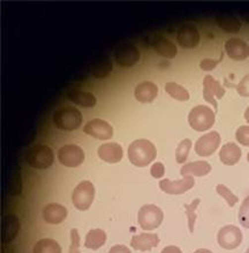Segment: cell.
<instances>
[{
	"label": "cell",
	"mask_w": 249,
	"mask_h": 253,
	"mask_svg": "<svg viewBox=\"0 0 249 253\" xmlns=\"http://www.w3.org/2000/svg\"><path fill=\"white\" fill-rule=\"evenodd\" d=\"M158 244H159L158 235L149 234V233L135 235V236H133L131 241L132 248L142 252L151 250L152 248H156Z\"/></svg>",
	"instance_id": "obj_18"
},
{
	"label": "cell",
	"mask_w": 249,
	"mask_h": 253,
	"mask_svg": "<svg viewBox=\"0 0 249 253\" xmlns=\"http://www.w3.org/2000/svg\"><path fill=\"white\" fill-rule=\"evenodd\" d=\"M194 253H212L210 250H206V249H199Z\"/></svg>",
	"instance_id": "obj_41"
},
{
	"label": "cell",
	"mask_w": 249,
	"mask_h": 253,
	"mask_svg": "<svg viewBox=\"0 0 249 253\" xmlns=\"http://www.w3.org/2000/svg\"><path fill=\"white\" fill-rule=\"evenodd\" d=\"M162 253H182L180 249L177 247H173V245H170V247H166L163 249Z\"/></svg>",
	"instance_id": "obj_40"
},
{
	"label": "cell",
	"mask_w": 249,
	"mask_h": 253,
	"mask_svg": "<svg viewBox=\"0 0 249 253\" xmlns=\"http://www.w3.org/2000/svg\"><path fill=\"white\" fill-rule=\"evenodd\" d=\"M67 98L73 103L82 107H94L96 105V97L93 93L86 92V91L80 90H69L67 92Z\"/></svg>",
	"instance_id": "obj_23"
},
{
	"label": "cell",
	"mask_w": 249,
	"mask_h": 253,
	"mask_svg": "<svg viewBox=\"0 0 249 253\" xmlns=\"http://www.w3.org/2000/svg\"><path fill=\"white\" fill-rule=\"evenodd\" d=\"M163 211L153 204L143 205L138 213V222L143 230L156 229L163 222Z\"/></svg>",
	"instance_id": "obj_5"
},
{
	"label": "cell",
	"mask_w": 249,
	"mask_h": 253,
	"mask_svg": "<svg viewBox=\"0 0 249 253\" xmlns=\"http://www.w3.org/2000/svg\"><path fill=\"white\" fill-rule=\"evenodd\" d=\"M95 198V187L89 181H82L72 193V203L76 210L87 211Z\"/></svg>",
	"instance_id": "obj_6"
},
{
	"label": "cell",
	"mask_w": 249,
	"mask_h": 253,
	"mask_svg": "<svg viewBox=\"0 0 249 253\" xmlns=\"http://www.w3.org/2000/svg\"><path fill=\"white\" fill-rule=\"evenodd\" d=\"M222 60H223V53L219 57V59H217V60H212V59H204V60L199 62V67H201L202 70H211L215 68V67Z\"/></svg>",
	"instance_id": "obj_38"
},
{
	"label": "cell",
	"mask_w": 249,
	"mask_h": 253,
	"mask_svg": "<svg viewBox=\"0 0 249 253\" xmlns=\"http://www.w3.org/2000/svg\"><path fill=\"white\" fill-rule=\"evenodd\" d=\"M218 244L226 250H234L243 242V233L236 226H225L218 231L217 235Z\"/></svg>",
	"instance_id": "obj_8"
},
{
	"label": "cell",
	"mask_w": 249,
	"mask_h": 253,
	"mask_svg": "<svg viewBox=\"0 0 249 253\" xmlns=\"http://www.w3.org/2000/svg\"><path fill=\"white\" fill-rule=\"evenodd\" d=\"M237 92L243 97H249V74L245 76L237 85Z\"/></svg>",
	"instance_id": "obj_36"
},
{
	"label": "cell",
	"mask_w": 249,
	"mask_h": 253,
	"mask_svg": "<svg viewBox=\"0 0 249 253\" xmlns=\"http://www.w3.org/2000/svg\"><path fill=\"white\" fill-rule=\"evenodd\" d=\"M26 160L28 165L35 169H47L53 164L54 154L48 145L36 144L28 149Z\"/></svg>",
	"instance_id": "obj_2"
},
{
	"label": "cell",
	"mask_w": 249,
	"mask_h": 253,
	"mask_svg": "<svg viewBox=\"0 0 249 253\" xmlns=\"http://www.w3.org/2000/svg\"><path fill=\"white\" fill-rule=\"evenodd\" d=\"M239 222L243 227L249 228V196L244 199L240 206Z\"/></svg>",
	"instance_id": "obj_33"
},
{
	"label": "cell",
	"mask_w": 249,
	"mask_h": 253,
	"mask_svg": "<svg viewBox=\"0 0 249 253\" xmlns=\"http://www.w3.org/2000/svg\"><path fill=\"white\" fill-rule=\"evenodd\" d=\"M69 253H81L80 252V235L78 229L71 230V247Z\"/></svg>",
	"instance_id": "obj_35"
},
{
	"label": "cell",
	"mask_w": 249,
	"mask_h": 253,
	"mask_svg": "<svg viewBox=\"0 0 249 253\" xmlns=\"http://www.w3.org/2000/svg\"><path fill=\"white\" fill-rule=\"evenodd\" d=\"M195 185V180L193 176H184L181 180L172 181L170 178H164L159 182V188L163 192L168 195H181L187 192Z\"/></svg>",
	"instance_id": "obj_11"
},
{
	"label": "cell",
	"mask_w": 249,
	"mask_h": 253,
	"mask_svg": "<svg viewBox=\"0 0 249 253\" xmlns=\"http://www.w3.org/2000/svg\"><path fill=\"white\" fill-rule=\"evenodd\" d=\"M220 135L217 131H210L199 137L195 143V152L199 157H209L219 147Z\"/></svg>",
	"instance_id": "obj_10"
},
{
	"label": "cell",
	"mask_w": 249,
	"mask_h": 253,
	"mask_svg": "<svg viewBox=\"0 0 249 253\" xmlns=\"http://www.w3.org/2000/svg\"><path fill=\"white\" fill-rule=\"evenodd\" d=\"M201 203V199L196 198L193 200L191 204H186L184 206L186 215L188 217V227H189V231L193 233L194 231V227H195V222H196V210Z\"/></svg>",
	"instance_id": "obj_30"
},
{
	"label": "cell",
	"mask_w": 249,
	"mask_h": 253,
	"mask_svg": "<svg viewBox=\"0 0 249 253\" xmlns=\"http://www.w3.org/2000/svg\"><path fill=\"white\" fill-rule=\"evenodd\" d=\"M53 124L60 130H76L82 125V114L75 107H61L54 112Z\"/></svg>",
	"instance_id": "obj_3"
},
{
	"label": "cell",
	"mask_w": 249,
	"mask_h": 253,
	"mask_svg": "<svg viewBox=\"0 0 249 253\" xmlns=\"http://www.w3.org/2000/svg\"><path fill=\"white\" fill-rule=\"evenodd\" d=\"M225 51L233 60H245L249 57V45L240 38H231L226 42Z\"/></svg>",
	"instance_id": "obj_16"
},
{
	"label": "cell",
	"mask_w": 249,
	"mask_h": 253,
	"mask_svg": "<svg viewBox=\"0 0 249 253\" xmlns=\"http://www.w3.org/2000/svg\"><path fill=\"white\" fill-rule=\"evenodd\" d=\"M215 112L204 105H198L189 112V126L196 131H205L215 124Z\"/></svg>",
	"instance_id": "obj_4"
},
{
	"label": "cell",
	"mask_w": 249,
	"mask_h": 253,
	"mask_svg": "<svg viewBox=\"0 0 249 253\" xmlns=\"http://www.w3.org/2000/svg\"><path fill=\"white\" fill-rule=\"evenodd\" d=\"M211 171V166L206 161H194V163H188L181 167L180 174L181 176H205Z\"/></svg>",
	"instance_id": "obj_22"
},
{
	"label": "cell",
	"mask_w": 249,
	"mask_h": 253,
	"mask_svg": "<svg viewBox=\"0 0 249 253\" xmlns=\"http://www.w3.org/2000/svg\"><path fill=\"white\" fill-rule=\"evenodd\" d=\"M84 132L94 138L106 140L112 138L113 136V128L108 122L101 120V119H94L90 120L84 126Z\"/></svg>",
	"instance_id": "obj_12"
},
{
	"label": "cell",
	"mask_w": 249,
	"mask_h": 253,
	"mask_svg": "<svg viewBox=\"0 0 249 253\" xmlns=\"http://www.w3.org/2000/svg\"><path fill=\"white\" fill-rule=\"evenodd\" d=\"M165 91L174 99L180 101H187L189 99V92L187 89L180 84L174 82H168L165 84Z\"/></svg>",
	"instance_id": "obj_29"
},
{
	"label": "cell",
	"mask_w": 249,
	"mask_h": 253,
	"mask_svg": "<svg viewBox=\"0 0 249 253\" xmlns=\"http://www.w3.org/2000/svg\"><path fill=\"white\" fill-rule=\"evenodd\" d=\"M97 153L101 160H104L105 163L108 164H117L124 157V150H122L120 144L114 142L101 144L98 147Z\"/></svg>",
	"instance_id": "obj_15"
},
{
	"label": "cell",
	"mask_w": 249,
	"mask_h": 253,
	"mask_svg": "<svg viewBox=\"0 0 249 253\" xmlns=\"http://www.w3.org/2000/svg\"><path fill=\"white\" fill-rule=\"evenodd\" d=\"M153 47H155L157 53L168 59L174 58L178 53V48L174 43H172L170 40L162 36H158L153 41Z\"/></svg>",
	"instance_id": "obj_24"
},
{
	"label": "cell",
	"mask_w": 249,
	"mask_h": 253,
	"mask_svg": "<svg viewBox=\"0 0 249 253\" xmlns=\"http://www.w3.org/2000/svg\"><path fill=\"white\" fill-rule=\"evenodd\" d=\"M20 231V220L14 214H8L3 217L1 227V238L2 242L9 243L16 237L17 233Z\"/></svg>",
	"instance_id": "obj_19"
},
{
	"label": "cell",
	"mask_w": 249,
	"mask_h": 253,
	"mask_svg": "<svg viewBox=\"0 0 249 253\" xmlns=\"http://www.w3.org/2000/svg\"><path fill=\"white\" fill-rule=\"evenodd\" d=\"M33 253H61V248L52 238H43L34 245Z\"/></svg>",
	"instance_id": "obj_27"
},
{
	"label": "cell",
	"mask_w": 249,
	"mask_h": 253,
	"mask_svg": "<svg viewBox=\"0 0 249 253\" xmlns=\"http://www.w3.org/2000/svg\"><path fill=\"white\" fill-rule=\"evenodd\" d=\"M192 140L186 138L182 139L177 147V151H175V158H177V163L184 164L186 163L188 158V153L192 149Z\"/></svg>",
	"instance_id": "obj_31"
},
{
	"label": "cell",
	"mask_w": 249,
	"mask_h": 253,
	"mask_svg": "<svg viewBox=\"0 0 249 253\" xmlns=\"http://www.w3.org/2000/svg\"><path fill=\"white\" fill-rule=\"evenodd\" d=\"M177 42L185 48H194L199 43V33L198 28L192 24H185L177 33Z\"/></svg>",
	"instance_id": "obj_14"
},
{
	"label": "cell",
	"mask_w": 249,
	"mask_h": 253,
	"mask_svg": "<svg viewBox=\"0 0 249 253\" xmlns=\"http://www.w3.org/2000/svg\"><path fill=\"white\" fill-rule=\"evenodd\" d=\"M58 160L66 167H78L83 164L84 152L78 145H64L58 151Z\"/></svg>",
	"instance_id": "obj_7"
},
{
	"label": "cell",
	"mask_w": 249,
	"mask_h": 253,
	"mask_svg": "<svg viewBox=\"0 0 249 253\" xmlns=\"http://www.w3.org/2000/svg\"><path fill=\"white\" fill-rule=\"evenodd\" d=\"M236 138L244 146H249V126H243L237 129Z\"/></svg>",
	"instance_id": "obj_34"
},
{
	"label": "cell",
	"mask_w": 249,
	"mask_h": 253,
	"mask_svg": "<svg viewBox=\"0 0 249 253\" xmlns=\"http://www.w3.org/2000/svg\"><path fill=\"white\" fill-rule=\"evenodd\" d=\"M247 160H248V163H249V152H248V154H247Z\"/></svg>",
	"instance_id": "obj_43"
},
{
	"label": "cell",
	"mask_w": 249,
	"mask_h": 253,
	"mask_svg": "<svg viewBox=\"0 0 249 253\" xmlns=\"http://www.w3.org/2000/svg\"><path fill=\"white\" fill-rule=\"evenodd\" d=\"M141 53L135 45L126 43L120 45L115 51L114 58L119 66L121 67H132L140 60Z\"/></svg>",
	"instance_id": "obj_13"
},
{
	"label": "cell",
	"mask_w": 249,
	"mask_h": 253,
	"mask_svg": "<svg viewBox=\"0 0 249 253\" xmlns=\"http://www.w3.org/2000/svg\"><path fill=\"white\" fill-rule=\"evenodd\" d=\"M150 174L155 178H162L165 174V167L162 163H155L150 168Z\"/></svg>",
	"instance_id": "obj_37"
},
{
	"label": "cell",
	"mask_w": 249,
	"mask_h": 253,
	"mask_svg": "<svg viewBox=\"0 0 249 253\" xmlns=\"http://www.w3.org/2000/svg\"><path fill=\"white\" fill-rule=\"evenodd\" d=\"M245 119H246V121L249 124V107H247V110L245 111Z\"/></svg>",
	"instance_id": "obj_42"
},
{
	"label": "cell",
	"mask_w": 249,
	"mask_h": 253,
	"mask_svg": "<svg viewBox=\"0 0 249 253\" xmlns=\"http://www.w3.org/2000/svg\"><path fill=\"white\" fill-rule=\"evenodd\" d=\"M226 90L224 89L218 81L213 79L211 75H206L203 80V98L211 104L215 111L218 108V104H217L216 99H222L225 94Z\"/></svg>",
	"instance_id": "obj_9"
},
{
	"label": "cell",
	"mask_w": 249,
	"mask_h": 253,
	"mask_svg": "<svg viewBox=\"0 0 249 253\" xmlns=\"http://www.w3.org/2000/svg\"><path fill=\"white\" fill-rule=\"evenodd\" d=\"M112 72V62L107 58H101L97 60L91 66V73L97 79H104Z\"/></svg>",
	"instance_id": "obj_28"
},
{
	"label": "cell",
	"mask_w": 249,
	"mask_h": 253,
	"mask_svg": "<svg viewBox=\"0 0 249 253\" xmlns=\"http://www.w3.org/2000/svg\"><path fill=\"white\" fill-rule=\"evenodd\" d=\"M157 150L148 139H136L128 147V159L136 167H146L156 159Z\"/></svg>",
	"instance_id": "obj_1"
},
{
	"label": "cell",
	"mask_w": 249,
	"mask_h": 253,
	"mask_svg": "<svg viewBox=\"0 0 249 253\" xmlns=\"http://www.w3.org/2000/svg\"><path fill=\"white\" fill-rule=\"evenodd\" d=\"M246 253H249V249H248V250H247V251H246Z\"/></svg>",
	"instance_id": "obj_44"
},
{
	"label": "cell",
	"mask_w": 249,
	"mask_h": 253,
	"mask_svg": "<svg viewBox=\"0 0 249 253\" xmlns=\"http://www.w3.org/2000/svg\"><path fill=\"white\" fill-rule=\"evenodd\" d=\"M67 209L58 203H51L44 207L43 219L50 224H59L67 217Z\"/></svg>",
	"instance_id": "obj_17"
},
{
	"label": "cell",
	"mask_w": 249,
	"mask_h": 253,
	"mask_svg": "<svg viewBox=\"0 0 249 253\" xmlns=\"http://www.w3.org/2000/svg\"><path fill=\"white\" fill-rule=\"evenodd\" d=\"M241 154L243 152L237 144L227 143L219 151V159L226 166H234L239 163Z\"/></svg>",
	"instance_id": "obj_21"
},
{
	"label": "cell",
	"mask_w": 249,
	"mask_h": 253,
	"mask_svg": "<svg viewBox=\"0 0 249 253\" xmlns=\"http://www.w3.org/2000/svg\"><path fill=\"white\" fill-rule=\"evenodd\" d=\"M216 191L218 192V195L222 197L223 199L226 200V203L229 204V206L233 207L236 204L239 202V198L234 195V193L231 191V190L224 184H218L216 187Z\"/></svg>",
	"instance_id": "obj_32"
},
{
	"label": "cell",
	"mask_w": 249,
	"mask_h": 253,
	"mask_svg": "<svg viewBox=\"0 0 249 253\" xmlns=\"http://www.w3.org/2000/svg\"><path fill=\"white\" fill-rule=\"evenodd\" d=\"M108 253H132L131 250L125 245H114L113 248L110 249Z\"/></svg>",
	"instance_id": "obj_39"
},
{
	"label": "cell",
	"mask_w": 249,
	"mask_h": 253,
	"mask_svg": "<svg viewBox=\"0 0 249 253\" xmlns=\"http://www.w3.org/2000/svg\"><path fill=\"white\" fill-rule=\"evenodd\" d=\"M217 23L227 33H238L241 29V21L234 15H218L216 17Z\"/></svg>",
	"instance_id": "obj_26"
},
{
	"label": "cell",
	"mask_w": 249,
	"mask_h": 253,
	"mask_svg": "<svg viewBox=\"0 0 249 253\" xmlns=\"http://www.w3.org/2000/svg\"><path fill=\"white\" fill-rule=\"evenodd\" d=\"M106 242V233L101 229H93L87 234L84 247L90 250H98Z\"/></svg>",
	"instance_id": "obj_25"
},
{
	"label": "cell",
	"mask_w": 249,
	"mask_h": 253,
	"mask_svg": "<svg viewBox=\"0 0 249 253\" xmlns=\"http://www.w3.org/2000/svg\"><path fill=\"white\" fill-rule=\"evenodd\" d=\"M135 98L141 103H151L158 94V86L150 81L138 84L134 91Z\"/></svg>",
	"instance_id": "obj_20"
}]
</instances>
